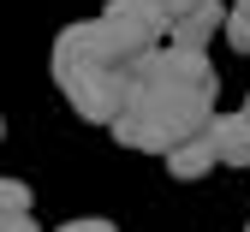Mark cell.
<instances>
[{
    "mask_svg": "<svg viewBox=\"0 0 250 232\" xmlns=\"http://www.w3.org/2000/svg\"><path fill=\"white\" fill-rule=\"evenodd\" d=\"M214 119V89H161V84H137L131 107L113 119V137L125 149L143 155H173L179 143L203 137Z\"/></svg>",
    "mask_w": 250,
    "mask_h": 232,
    "instance_id": "1",
    "label": "cell"
},
{
    "mask_svg": "<svg viewBox=\"0 0 250 232\" xmlns=\"http://www.w3.org/2000/svg\"><path fill=\"white\" fill-rule=\"evenodd\" d=\"M54 84L66 89V102L83 119H96V125H113L125 107H131V95H137L131 65H89V72H66V78H54Z\"/></svg>",
    "mask_w": 250,
    "mask_h": 232,
    "instance_id": "2",
    "label": "cell"
},
{
    "mask_svg": "<svg viewBox=\"0 0 250 232\" xmlns=\"http://www.w3.org/2000/svg\"><path fill=\"white\" fill-rule=\"evenodd\" d=\"M131 78H137V84H161V89H214L208 60H203L197 48H179V42L155 48L149 60H137V65H131Z\"/></svg>",
    "mask_w": 250,
    "mask_h": 232,
    "instance_id": "3",
    "label": "cell"
},
{
    "mask_svg": "<svg viewBox=\"0 0 250 232\" xmlns=\"http://www.w3.org/2000/svg\"><path fill=\"white\" fill-rule=\"evenodd\" d=\"M96 30H102V48H107V60H113V65H137V60H149L155 48H161V30L143 24L137 12H125L119 0L96 18Z\"/></svg>",
    "mask_w": 250,
    "mask_h": 232,
    "instance_id": "4",
    "label": "cell"
},
{
    "mask_svg": "<svg viewBox=\"0 0 250 232\" xmlns=\"http://www.w3.org/2000/svg\"><path fill=\"white\" fill-rule=\"evenodd\" d=\"M227 18H232V12L221 6V0H203L197 12H185V18L173 24V36H167V42H179V48H197V54H203L214 36H227Z\"/></svg>",
    "mask_w": 250,
    "mask_h": 232,
    "instance_id": "5",
    "label": "cell"
},
{
    "mask_svg": "<svg viewBox=\"0 0 250 232\" xmlns=\"http://www.w3.org/2000/svg\"><path fill=\"white\" fill-rule=\"evenodd\" d=\"M203 137L214 143V155L227 167H250V113H214Z\"/></svg>",
    "mask_w": 250,
    "mask_h": 232,
    "instance_id": "6",
    "label": "cell"
},
{
    "mask_svg": "<svg viewBox=\"0 0 250 232\" xmlns=\"http://www.w3.org/2000/svg\"><path fill=\"white\" fill-rule=\"evenodd\" d=\"M214 161H221L214 143H208V137H191V143H179V149L167 155V173H173V179H203V173H214Z\"/></svg>",
    "mask_w": 250,
    "mask_h": 232,
    "instance_id": "7",
    "label": "cell"
},
{
    "mask_svg": "<svg viewBox=\"0 0 250 232\" xmlns=\"http://www.w3.org/2000/svg\"><path fill=\"white\" fill-rule=\"evenodd\" d=\"M0 209H6V214H30V190L18 179H6V185H0Z\"/></svg>",
    "mask_w": 250,
    "mask_h": 232,
    "instance_id": "8",
    "label": "cell"
},
{
    "mask_svg": "<svg viewBox=\"0 0 250 232\" xmlns=\"http://www.w3.org/2000/svg\"><path fill=\"white\" fill-rule=\"evenodd\" d=\"M227 42H232L238 54H250V12H244V6H238V12L227 18Z\"/></svg>",
    "mask_w": 250,
    "mask_h": 232,
    "instance_id": "9",
    "label": "cell"
},
{
    "mask_svg": "<svg viewBox=\"0 0 250 232\" xmlns=\"http://www.w3.org/2000/svg\"><path fill=\"white\" fill-rule=\"evenodd\" d=\"M60 232H119L113 220H102V214H83V220H66Z\"/></svg>",
    "mask_w": 250,
    "mask_h": 232,
    "instance_id": "10",
    "label": "cell"
},
{
    "mask_svg": "<svg viewBox=\"0 0 250 232\" xmlns=\"http://www.w3.org/2000/svg\"><path fill=\"white\" fill-rule=\"evenodd\" d=\"M0 232H36V220L30 214H0Z\"/></svg>",
    "mask_w": 250,
    "mask_h": 232,
    "instance_id": "11",
    "label": "cell"
},
{
    "mask_svg": "<svg viewBox=\"0 0 250 232\" xmlns=\"http://www.w3.org/2000/svg\"><path fill=\"white\" fill-rule=\"evenodd\" d=\"M167 6H173V24H179L185 12H197V6H203V0H167Z\"/></svg>",
    "mask_w": 250,
    "mask_h": 232,
    "instance_id": "12",
    "label": "cell"
},
{
    "mask_svg": "<svg viewBox=\"0 0 250 232\" xmlns=\"http://www.w3.org/2000/svg\"><path fill=\"white\" fill-rule=\"evenodd\" d=\"M238 6H244V12H250V0H238Z\"/></svg>",
    "mask_w": 250,
    "mask_h": 232,
    "instance_id": "13",
    "label": "cell"
},
{
    "mask_svg": "<svg viewBox=\"0 0 250 232\" xmlns=\"http://www.w3.org/2000/svg\"><path fill=\"white\" fill-rule=\"evenodd\" d=\"M244 113H250V102H244Z\"/></svg>",
    "mask_w": 250,
    "mask_h": 232,
    "instance_id": "14",
    "label": "cell"
}]
</instances>
